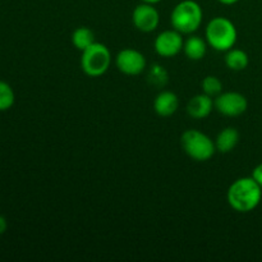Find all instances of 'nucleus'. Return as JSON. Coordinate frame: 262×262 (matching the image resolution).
Listing matches in <instances>:
<instances>
[{"label": "nucleus", "mask_w": 262, "mask_h": 262, "mask_svg": "<svg viewBox=\"0 0 262 262\" xmlns=\"http://www.w3.org/2000/svg\"><path fill=\"white\" fill-rule=\"evenodd\" d=\"M207 45L211 46L216 51L230 50L234 48L238 38V32L235 25L225 17H215L207 23L206 31Z\"/></svg>", "instance_id": "7ed1b4c3"}, {"label": "nucleus", "mask_w": 262, "mask_h": 262, "mask_svg": "<svg viewBox=\"0 0 262 262\" xmlns=\"http://www.w3.org/2000/svg\"><path fill=\"white\" fill-rule=\"evenodd\" d=\"M181 145L187 156L200 163L210 160L216 152L214 141L204 132L197 129H187L182 135Z\"/></svg>", "instance_id": "20e7f679"}, {"label": "nucleus", "mask_w": 262, "mask_h": 262, "mask_svg": "<svg viewBox=\"0 0 262 262\" xmlns=\"http://www.w3.org/2000/svg\"><path fill=\"white\" fill-rule=\"evenodd\" d=\"M7 228H8L7 219H5L4 216H2V215H0V235L4 234V233L7 232Z\"/></svg>", "instance_id": "aec40b11"}, {"label": "nucleus", "mask_w": 262, "mask_h": 262, "mask_svg": "<svg viewBox=\"0 0 262 262\" xmlns=\"http://www.w3.org/2000/svg\"><path fill=\"white\" fill-rule=\"evenodd\" d=\"M239 142V132L234 127H227L217 135L215 140L216 151L222 154H228L234 150Z\"/></svg>", "instance_id": "f8f14e48"}, {"label": "nucleus", "mask_w": 262, "mask_h": 262, "mask_svg": "<svg viewBox=\"0 0 262 262\" xmlns=\"http://www.w3.org/2000/svg\"><path fill=\"white\" fill-rule=\"evenodd\" d=\"M95 33L87 27H78L72 33V43L79 51L86 50L89 46L95 43Z\"/></svg>", "instance_id": "2eb2a0df"}, {"label": "nucleus", "mask_w": 262, "mask_h": 262, "mask_svg": "<svg viewBox=\"0 0 262 262\" xmlns=\"http://www.w3.org/2000/svg\"><path fill=\"white\" fill-rule=\"evenodd\" d=\"M225 66L230 69V71L239 72L243 71L248 67L250 63V58H248L247 53L241 49H234L232 48L230 50L227 51L225 54Z\"/></svg>", "instance_id": "4468645a"}, {"label": "nucleus", "mask_w": 262, "mask_h": 262, "mask_svg": "<svg viewBox=\"0 0 262 262\" xmlns=\"http://www.w3.org/2000/svg\"><path fill=\"white\" fill-rule=\"evenodd\" d=\"M202 19V8L194 0H183L178 3L170 14L171 26L182 35H191L196 32L201 27Z\"/></svg>", "instance_id": "f03ea898"}, {"label": "nucleus", "mask_w": 262, "mask_h": 262, "mask_svg": "<svg viewBox=\"0 0 262 262\" xmlns=\"http://www.w3.org/2000/svg\"><path fill=\"white\" fill-rule=\"evenodd\" d=\"M214 107L225 117H239L247 110L248 101L239 92H222L214 99Z\"/></svg>", "instance_id": "423d86ee"}, {"label": "nucleus", "mask_w": 262, "mask_h": 262, "mask_svg": "<svg viewBox=\"0 0 262 262\" xmlns=\"http://www.w3.org/2000/svg\"><path fill=\"white\" fill-rule=\"evenodd\" d=\"M142 3H148V4H158V3H160L161 0H141Z\"/></svg>", "instance_id": "4be33fe9"}, {"label": "nucleus", "mask_w": 262, "mask_h": 262, "mask_svg": "<svg viewBox=\"0 0 262 262\" xmlns=\"http://www.w3.org/2000/svg\"><path fill=\"white\" fill-rule=\"evenodd\" d=\"M183 35L177 30H166L155 38V51L163 58H173L183 50Z\"/></svg>", "instance_id": "6e6552de"}, {"label": "nucleus", "mask_w": 262, "mask_h": 262, "mask_svg": "<svg viewBox=\"0 0 262 262\" xmlns=\"http://www.w3.org/2000/svg\"><path fill=\"white\" fill-rule=\"evenodd\" d=\"M228 202L238 212H250L260 205L262 187L252 177H245L233 182L228 188Z\"/></svg>", "instance_id": "f257e3e1"}, {"label": "nucleus", "mask_w": 262, "mask_h": 262, "mask_svg": "<svg viewBox=\"0 0 262 262\" xmlns=\"http://www.w3.org/2000/svg\"><path fill=\"white\" fill-rule=\"evenodd\" d=\"M212 109H214V100L204 92L192 97L187 105V113L193 119H205L211 114Z\"/></svg>", "instance_id": "9d476101"}, {"label": "nucleus", "mask_w": 262, "mask_h": 262, "mask_svg": "<svg viewBox=\"0 0 262 262\" xmlns=\"http://www.w3.org/2000/svg\"><path fill=\"white\" fill-rule=\"evenodd\" d=\"M201 89L204 94H206L210 97H216L223 92V83L217 77L215 76H207L202 79Z\"/></svg>", "instance_id": "f3484780"}, {"label": "nucleus", "mask_w": 262, "mask_h": 262, "mask_svg": "<svg viewBox=\"0 0 262 262\" xmlns=\"http://www.w3.org/2000/svg\"><path fill=\"white\" fill-rule=\"evenodd\" d=\"M132 22L135 27L141 32H152L160 23V15L154 4L142 3L133 10Z\"/></svg>", "instance_id": "1a4fd4ad"}, {"label": "nucleus", "mask_w": 262, "mask_h": 262, "mask_svg": "<svg viewBox=\"0 0 262 262\" xmlns=\"http://www.w3.org/2000/svg\"><path fill=\"white\" fill-rule=\"evenodd\" d=\"M183 51L189 60H201L206 55L207 41L201 38L200 36H189L183 45Z\"/></svg>", "instance_id": "ddd939ff"}, {"label": "nucleus", "mask_w": 262, "mask_h": 262, "mask_svg": "<svg viewBox=\"0 0 262 262\" xmlns=\"http://www.w3.org/2000/svg\"><path fill=\"white\" fill-rule=\"evenodd\" d=\"M145 55L136 49H123L115 58V66L118 71L125 76H138L146 68Z\"/></svg>", "instance_id": "0eeeda50"}, {"label": "nucleus", "mask_w": 262, "mask_h": 262, "mask_svg": "<svg viewBox=\"0 0 262 262\" xmlns=\"http://www.w3.org/2000/svg\"><path fill=\"white\" fill-rule=\"evenodd\" d=\"M15 95L12 86L4 81H0V112H7L14 105Z\"/></svg>", "instance_id": "dca6fc26"}, {"label": "nucleus", "mask_w": 262, "mask_h": 262, "mask_svg": "<svg viewBox=\"0 0 262 262\" xmlns=\"http://www.w3.org/2000/svg\"><path fill=\"white\" fill-rule=\"evenodd\" d=\"M219 2L222 3V4H225V5H233V4H235V3L239 2V0H219Z\"/></svg>", "instance_id": "412c9836"}, {"label": "nucleus", "mask_w": 262, "mask_h": 262, "mask_svg": "<svg viewBox=\"0 0 262 262\" xmlns=\"http://www.w3.org/2000/svg\"><path fill=\"white\" fill-rule=\"evenodd\" d=\"M179 107V99L174 92L161 91L154 100V110L160 117L166 118L176 114Z\"/></svg>", "instance_id": "9b49d317"}, {"label": "nucleus", "mask_w": 262, "mask_h": 262, "mask_svg": "<svg viewBox=\"0 0 262 262\" xmlns=\"http://www.w3.org/2000/svg\"><path fill=\"white\" fill-rule=\"evenodd\" d=\"M148 78H150L151 83L154 86L163 87L165 86L166 82H168V73L164 69V67L159 66V64H155V66L151 67L150 73H148Z\"/></svg>", "instance_id": "a211bd4d"}, {"label": "nucleus", "mask_w": 262, "mask_h": 262, "mask_svg": "<svg viewBox=\"0 0 262 262\" xmlns=\"http://www.w3.org/2000/svg\"><path fill=\"white\" fill-rule=\"evenodd\" d=\"M112 64V53L104 43L95 42L82 51L81 68L89 77H100L107 72Z\"/></svg>", "instance_id": "39448f33"}, {"label": "nucleus", "mask_w": 262, "mask_h": 262, "mask_svg": "<svg viewBox=\"0 0 262 262\" xmlns=\"http://www.w3.org/2000/svg\"><path fill=\"white\" fill-rule=\"evenodd\" d=\"M252 178L262 187V164L256 166L252 171Z\"/></svg>", "instance_id": "6ab92c4d"}]
</instances>
